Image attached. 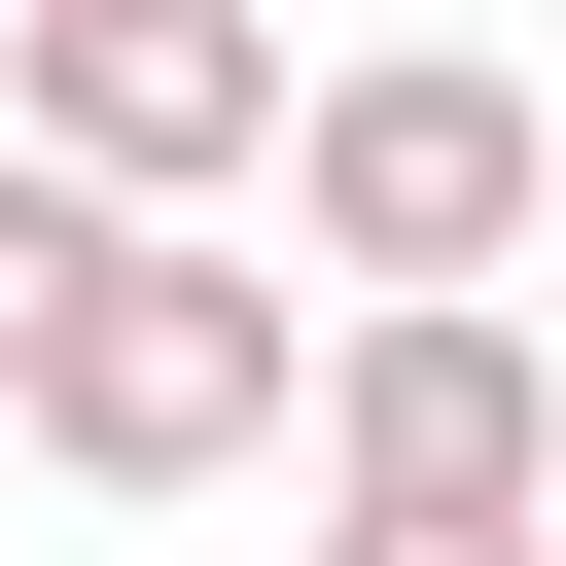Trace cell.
<instances>
[{
    "label": "cell",
    "mask_w": 566,
    "mask_h": 566,
    "mask_svg": "<svg viewBox=\"0 0 566 566\" xmlns=\"http://www.w3.org/2000/svg\"><path fill=\"white\" fill-rule=\"evenodd\" d=\"M318 495H531L566 531V354L495 283H354L318 318Z\"/></svg>",
    "instance_id": "obj_3"
},
{
    "label": "cell",
    "mask_w": 566,
    "mask_h": 566,
    "mask_svg": "<svg viewBox=\"0 0 566 566\" xmlns=\"http://www.w3.org/2000/svg\"><path fill=\"white\" fill-rule=\"evenodd\" d=\"M531 212H566V142H531L495 35H354L318 142H283V248L318 283H531Z\"/></svg>",
    "instance_id": "obj_2"
},
{
    "label": "cell",
    "mask_w": 566,
    "mask_h": 566,
    "mask_svg": "<svg viewBox=\"0 0 566 566\" xmlns=\"http://www.w3.org/2000/svg\"><path fill=\"white\" fill-rule=\"evenodd\" d=\"M106 248H142V212H106V177H71V142H0V389H35V318H71V283H106Z\"/></svg>",
    "instance_id": "obj_5"
},
{
    "label": "cell",
    "mask_w": 566,
    "mask_h": 566,
    "mask_svg": "<svg viewBox=\"0 0 566 566\" xmlns=\"http://www.w3.org/2000/svg\"><path fill=\"white\" fill-rule=\"evenodd\" d=\"M318 566H566L531 495H318Z\"/></svg>",
    "instance_id": "obj_6"
},
{
    "label": "cell",
    "mask_w": 566,
    "mask_h": 566,
    "mask_svg": "<svg viewBox=\"0 0 566 566\" xmlns=\"http://www.w3.org/2000/svg\"><path fill=\"white\" fill-rule=\"evenodd\" d=\"M283 389H318V318H283V248H212V212H142L71 318H35V460L71 495H212V460H283Z\"/></svg>",
    "instance_id": "obj_1"
},
{
    "label": "cell",
    "mask_w": 566,
    "mask_h": 566,
    "mask_svg": "<svg viewBox=\"0 0 566 566\" xmlns=\"http://www.w3.org/2000/svg\"><path fill=\"white\" fill-rule=\"evenodd\" d=\"M35 142H71L106 212H212V177L318 142V71H283L248 0H35Z\"/></svg>",
    "instance_id": "obj_4"
}]
</instances>
